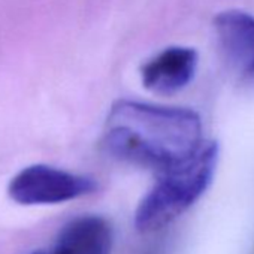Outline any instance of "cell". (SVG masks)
<instances>
[{
    "label": "cell",
    "instance_id": "1",
    "mask_svg": "<svg viewBox=\"0 0 254 254\" xmlns=\"http://www.w3.org/2000/svg\"><path fill=\"white\" fill-rule=\"evenodd\" d=\"M202 132L199 114L189 108L117 100L102 144L115 159L160 172L193 156L205 141Z\"/></svg>",
    "mask_w": 254,
    "mask_h": 254
},
{
    "label": "cell",
    "instance_id": "2",
    "mask_svg": "<svg viewBox=\"0 0 254 254\" xmlns=\"http://www.w3.org/2000/svg\"><path fill=\"white\" fill-rule=\"evenodd\" d=\"M220 159V145L203 141L189 159L159 172L153 189L142 197L135 214V226L142 233L163 229L209 189Z\"/></svg>",
    "mask_w": 254,
    "mask_h": 254
},
{
    "label": "cell",
    "instance_id": "3",
    "mask_svg": "<svg viewBox=\"0 0 254 254\" xmlns=\"http://www.w3.org/2000/svg\"><path fill=\"white\" fill-rule=\"evenodd\" d=\"M97 190V183L47 165H32L20 171L9 183L8 193L21 205H54Z\"/></svg>",
    "mask_w": 254,
    "mask_h": 254
},
{
    "label": "cell",
    "instance_id": "4",
    "mask_svg": "<svg viewBox=\"0 0 254 254\" xmlns=\"http://www.w3.org/2000/svg\"><path fill=\"white\" fill-rule=\"evenodd\" d=\"M197 63L199 56L194 48L169 47L142 66V84L157 94L178 93L194 78Z\"/></svg>",
    "mask_w": 254,
    "mask_h": 254
},
{
    "label": "cell",
    "instance_id": "5",
    "mask_svg": "<svg viewBox=\"0 0 254 254\" xmlns=\"http://www.w3.org/2000/svg\"><path fill=\"white\" fill-rule=\"evenodd\" d=\"M214 29L226 60L242 75L254 76V15L223 11L214 18Z\"/></svg>",
    "mask_w": 254,
    "mask_h": 254
},
{
    "label": "cell",
    "instance_id": "6",
    "mask_svg": "<svg viewBox=\"0 0 254 254\" xmlns=\"http://www.w3.org/2000/svg\"><path fill=\"white\" fill-rule=\"evenodd\" d=\"M112 227L99 215L69 221L57 236L51 254H111Z\"/></svg>",
    "mask_w": 254,
    "mask_h": 254
},
{
    "label": "cell",
    "instance_id": "7",
    "mask_svg": "<svg viewBox=\"0 0 254 254\" xmlns=\"http://www.w3.org/2000/svg\"><path fill=\"white\" fill-rule=\"evenodd\" d=\"M33 254H51V253H47V251H35Z\"/></svg>",
    "mask_w": 254,
    "mask_h": 254
}]
</instances>
